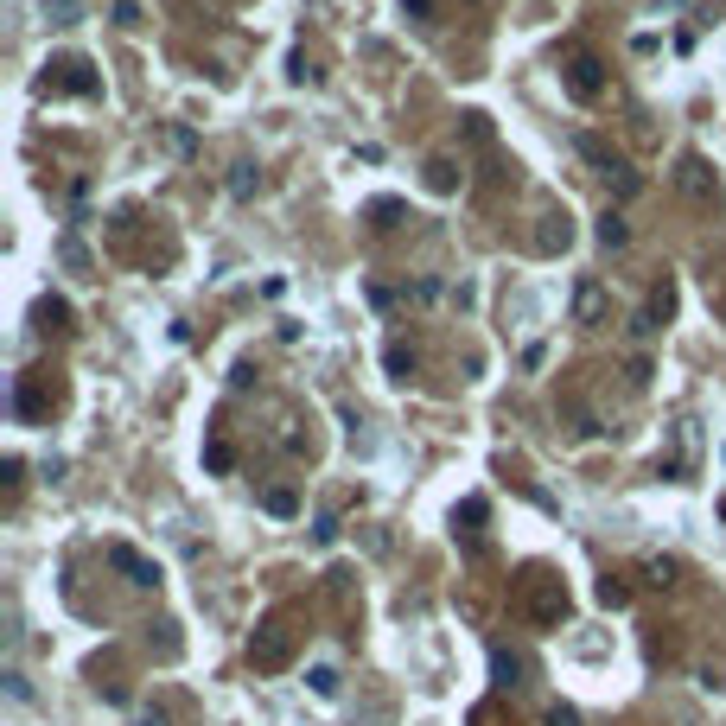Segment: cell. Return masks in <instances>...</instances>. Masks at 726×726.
<instances>
[{"mask_svg":"<svg viewBox=\"0 0 726 726\" xmlns=\"http://www.w3.org/2000/svg\"><path fill=\"white\" fill-rule=\"evenodd\" d=\"M491 676H497V688H523L529 663H523L516 650H504V644H497V650H491Z\"/></svg>","mask_w":726,"mask_h":726,"instance_id":"4fadbf2b","label":"cell"},{"mask_svg":"<svg viewBox=\"0 0 726 726\" xmlns=\"http://www.w3.org/2000/svg\"><path fill=\"white\" fill-rule=\"evenodd\" d=\"M599 242H605V249H625V242H631L625 211H605V217H599Z\"/></svg>","mask_w":726,"mask_h":726,"instance_id":"ac0fdd59","label":"cell"},{"mask_svg":"<svg viewBox=\"0 0 726 726\" xmlns=\"http://www.w3.org/2000/svg\"><path fill=\"white\" fill-rule=\"evenodd\" d=\"M383 370H389V383H408V376L421 370V357H414L408 344H389V351H383Z\"/></svg>","mask_w":726,"mask_h":726,"instance_id":"e0dca14e","label":"cell"},{"mask_svg":"<svg viewBox=\"0 0 726 726\" xmlns=\"http://www.w3.org/2000/svg\"><path fill=\"white\" fill-rule=\"evenodd\" d=\"M402 13L408 20H434V0H402Z\"/></svg>","mask_w":726,"mask_h":726,"instance_id":"f546056e","label":"cell"},{"mask_svg":"<svg viewBox=\"0 0 726 726\" xmlns=\"http://www.w3.org/2000/svg\"><path fill=\"white\" fill-rule=\"evenodd\" d=\"M204 465H211V472H230V465H236L230 440H211V446H204Z\"/></svg>","mask_w":726,"mask_h":726,"instance_id":"ffe728a7","label":"cell"},{"mask_svg":"<svg viewBox=\"0 0 726 726\" xmlns=\"http://www.w3.org/2000/svg\"><path fill=\"white\" fill-rule=\"evenodd\" d=\"M313 695H325V701L338 695V669H313Z\"/></svg>","mask_w":726,"mask_h":726,"instance_id":"7402d4cb","label":"cell"},{"mask_svg":"<svg viewBox=\"0 0 726 726\" xmlns=\"http://www.w3.org/2000/svg\"><path fill=\"white\" fill-rule=\"evenodd\" d=\"M115 26H141V7H134V0H115Z\"/></svg>","mask_w":726,"mask_h":726,"instance_id":"4316f807","label":"cell"},{"mask_svg":"<svg viewBox=\"0 0 726 726\" xmlns=\"http://www.w3.org/2000/svg\"><path fill=\"white\" fill-rule=\"evenodd\" d=\"M669 179H676V192L695 204V211H714V204H720V179H714V166H707L701 153H682Z\"/></svg>","mask_w":726,"mask_h":726,"instance_id":"277c9868","label":"cell"},{"mask_svg":"<svg viewBox=\"0 0 726 726\" xmlns=\"http://www.w3.org/2000/svg\"><path fill=\"white\" fill-rule=\"evenodd\" d=\"M262 510L287 523V516H300V491H293V484H268V491H262Z\"/></svg>","mask_w":726,"mask_h":726,"instance_id":"9a60e30c","label":"cell"},{"mask_svg":"<svg viewBox=\"0 0 726 726\" xmlns=\"http://www.w3.org/2000/svg\"><path fill=\"white\" fill-rule=\"evenodd\" d=\"M542 726H580V714H574V707H561V701H555V707L542 714Z\"/></svg>","mask_w":726,"mask_h":726,"instance_id":"603a6c76","label":"cell"},{"mask_svg":"<svg viewBox=\"0 0 726 726\" xmlns=\"http://www.w3.org/2000/svg\"><path fill=\"white\" fill-rule=\"evenodd\" d=\"M472 7H491V0H472Z\"/></svg>","mask_w":726,"mask_h":726,"instance_id":"1f68e13d","label":"cell"},{"mask_svg":"<svg viewBox=\"0 0 726 726\" xmlns=\"http://www.w3.org/2000/svg\"><path fill=\"white\" fill-rule=\"evenodd\" d=\"M574 249V217L567 211H542L535 217V255H567Z\"/></svg>","mask_w":726,"mask_h":726,"instance_id":"9c48e42d","label":"cell"},{"mask_svg":"<svg viewBox=\"0 0 726 726\" xmlns=\"http://www.w3.org/2000/svg\"><path fill=\"white\" fill-rule=\"evenodd\" d=\"M625 376H631V389H644V383H650V357H631Z\"/></svg>","mask_w":726,"mask_h":726,"instance_id":"484cf974","label":"cell"},{"mask_svg":"<svg viewBox=\"0 0 726 726\" xmlns=\"http://www.w3.org/2000/svg\"><path fill=\"white\" fill-rule=\"evenodd\" d=\"M465 134L484 147V141H491V115H465Z\"/></svg>","mask_w":726,"mask_h":726,"instance_id":"cb8c5ba5","label":"cell"},{"mask_svg":"<svg viewBox=\"0 0 726 726\" xmlns=\"http://www.w3.org/2000/svg\"><path fill=\"white\" fill-rule=\"evenodd\" d=\"M109 567H115L128 586H141V593H147V586H160V567H153L134 542H109Z\"/></svg>","mask_w":726,"mask_h":726,"instance_id":"8992f818","label":"cell"},{"mask_svg":"<svg viewBox=\"0 0 726 726\" xmlns=\"http://www.w3.org/2000/svg\"><path fill=\"white\" fill-rule=\"evenodd\" d=\"M255 192H262V166H255V160H236V166H230V198L249 204Z\"/></svg>","mask_w":726,"mask_h":726,"instance_id":"5bb4252c","label":"cell"},{"mask_svg":"<svg viewBox=\"0 0 726 726\" xmlns=\"http://www.w3.org/2000/svg\"><path fill=\"white\" fill-rule=\"evenodd\" d=\"M637 580H644L650 593H676V586H682V561H669V555H650L644 567H637Z\"/></svg>","mask_w":726,"mask_h":726,"instance_id":"8fae6325","label":"cell"},{"mask_svg":"<svg viewBox=\"0 0 726 726\" xmlns=\"http://www.w3.org/2000/svg\"><path fill=\"white\" fill-rule=\"evenodd\" d=\"M402 300H414V306H434V300H440V281H414V287L402 293Z\"/></svg>","mask_w":726,"mask_h":726,"instance_id":"44dd1931","label":"cell"},{"mask_svg":"<svg viewBox=\"0 0 726 726\" xmlns=\"http://www.w3.org/2000/svg\"><path fill=\"white\" fill-rule=\"evenodd\" d=\"M459 185H465V172H459V160H446V153H434V160H427V192L453 198Z\"/></svg>","mask_w":726,"mask_h":726,"instance_id":"7c38bea8","label":"cell"},{"mask_svg":"<svg viewBox=\"0 0 726 726\" xmlns=\"http://www.w3.org/2000/svg\"><path fill=\"white\" fill-rule=\"evenodd\" d=\"M593 593H599L605 612H625V605H631V580H625V574H605V580L593 586Z\"/></svg>","mask_w":726,"mask_h":726,"instance_id":"2e32d148","label":"cell"},{"mask_svg":"<svg viewBox=\"0 0 726 726\" xmlns=\"http://www.w3.org/2000/svg\"><path fill=\"white\" fill-rule=\"evenodd\" d=\"M45 90H64V96H96L102 83H96V71L83 58H51V77H45Z\"/></svg>","mask_w":726,"mask_h":726,"instance_id":"52a82bcc","label":"cell"},{"mask_svg":"<svg viewBox=\"0 0 726 726\" xmlns=\"http://www.w3.org/2000/svg\"><path fill=\"white\" fill-rule=\"evenodd\" d=\"M561 83H567V96H574V102H599V96H605V64H599V51H567Z\"/></svg>","mask_w":726,"mask_h":726,"instance_id":"5b68a950","label":"cell"},{"mask_svg":"<svg viewBox=\"0 0 726 726\" xmlns=\"http://www.w3.org/2000/svg\"><path fill=\"white\" fill-rule=\"evenodd\" d=\"M0 484H7V491H20V484H26V465L7 459V465H0Z\"/></svg>","mask_w":726,"mask_h":726,"instance_id":"d4e9b609","label":"cell"},{"mask_svg":"<svg viewBox=\"0 0 726 726\" xmlns=\"http://www.w3.org/2000/svg\"><path fill=\"white\" fill-rule=\"evenodd\" d=\"M605 313H612L605 287H599V281H580V287H574V325H605Z\"/></svg>","mask_w":726,"mask_h":726,"instance_id":"30bf717a","label":"cell"},{"mask_svg":"<svg viewBox=\"0 0 726 726\" xmlns=\"http://www.w3.org/2000/svg\"><path fill=\"white\" fill-rule=\"evenodd\" d=\"M580 160L605 179V192H612V198H637V192H644L637 166H631V160H618V153H605V147L593 141V134H580Z\"/></svg>","mask_w":726,"mask_h":726,"instance_id":"3957f363","label":"cell"},{"mask_svg":"<svg viewBox=\"0 0 726 726\" xmlns=\"http://www.w3.org/2000/svg\"><path fill=\"white\" fill-rule=\"evenodd\" d=\"M141 726H172V720H166V707H147V714H141Z\"/></svg>","mask_w":726,"mask_h":726,"instance_id":"4dcf8cb0","label":"cell"},{"mask_svg":"<svg viewBox=\"0 0 726 726\" xmlns=\"http://www.w3.org/2000/svg\"><path fill=\"white\" fill-rule=\"evenodd\" d=\"M230 389H255V363H236V370H230Z\"/></svg>","mask_w":726,"mask_h":726,"instance_id":"f1b7e54d","label":"cell"},{"mask_svg":"<svg viewBox=\"0 0 726 726\" xmlns=\"http://www.w3.org/2000/svg\"><path fill=\"white\" fill-rule=\"evenodd\" d=\"M64 262H71L77 274H83V268H90V255H83V242H71V236H64Z\"/></svg>","mask_w":726,"mask_h":726,"instance_id":"83f0119b","label":"cell"},{"mask_svg":"<svg viewBox=\"0 0 726 726\" xmlns=\"http://www.w3.org/2000/svg\"><path fill=\"white\" fill-rule=\"evenodd\" d=\"M293 663V625L287 618H268V625H255L249 637V669H262V676H281Z\"/></svg>","mask_w":726,"mask_h":726,"instance_id":"7a4b0ae2","label":"cell"},{"mask_svg":"<svg viewBox=\"0 0 726 726\" xmlns=\"http://www.w3.org/2000/svg\"><path fill=\"white\" fill-rule=\"evenodd\" d=\"M669 319H676V287L656 281V287H650V300H644V313L631 319V332H637V338H650V332H663Z\"/></svg>","mask_w":726,"mask_h":726,"instance_id":"ba28073f","label":"cell"},{"mask_svg":"<svg viewBox=\"0 0 726 726\" xmlns=\"http://www.w3.org/2000/svg\"><path fill=\"white\" fill-rule=\"evenodd\" d=\"M516 612H523L529 625H542V631L567 625V612H574V599H567V580H561V574H548V567H529V574L516 580Z\"/></svg>","mask_w":726,"mask_h":726,"instance_id":"6da1fadb","label":"cell"},{"mask_svg":"<svg viewBox=\"0 0 726 726\" xmlns=\"http://www.w3.org/2000/svg\"><path fill=\"white\" fill-rule=\"evenodd\" d=\"M39 319L51 325V332H71V325H64V319H71V306H64V300H51V293L39 300Z\"/></svg>","mask_w":726,"mask_h":726,"instance_id":"d6986e66","label":"cell"}]
</instances>
